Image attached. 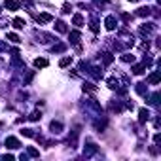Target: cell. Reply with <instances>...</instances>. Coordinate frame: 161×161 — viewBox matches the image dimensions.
I'll return each instance as SVG.
<instances>
[{"instance_id":"d590c367","label":"cell","mask_w":161,"mask_h":161,"mask_svg":"<svg viewBox=\"0 0 161 161\" xmlns=\"http://www.w3.org/2000/svg\"><path fill=\"white\" fill-rule=\"evenodd\" d=\"M129 2H138V0H129Z\"/></svg>"},{"instance_id":"6da1fadb","label":"cell","mask_w":161,"mask_h":161,"mask_svg":"<svg viewBox=\"0 0 161 161\" xmlns=\"http://www.w3.org/2000/svg\"><path fill=\"white\" fill-rule=\"evenodd\" d=\"M21 144H19V140L15 138V137H8L6 138V148L8 150H15V148H19Z\"/></svg>"},{"instance_id":"ba28073f","label":"cell","mask_w":161,"mask_h":161,"mask_svg":"<svg viewBox=\"0 0 161 161\" xmlns=\"http://www.w3.org/2000/svg\"><path fill=\"white\" fill-rule=\"evenodd\" d=\"M154 29H155V25H152V23H148V25H142V27H140V34H150Z\"/></svg>"},{"instance_id":"f546056e","label":"cell","mask_w":161,"mask_h":161,"mask_svg":"<svg viewBox=\"0 0 161 161\" xmlns=\"http://www.w3.org/2000/svg\"><path fill=\"white\" fill-rule=\"evenodd\" d=\"M95 127H97V129H104V127H106V121H104V119H102V121H97Z\"/></svg>"},{"instance_id":"8fae6325","label":"cell","mask_w":161,"mask_h":161,"mask_svg":"<svg viewBox=\"0 0 161 161\" xmlns=\"http://www.w3.org/2000/svg\"><path fill=\"white\" fill-rule=\"evenodd\" d=\"M97 152V146H95V144H89V146H87L85 150H84V154H85V157H91V155L93 154H95Z\"/></svg>"},{"instance_id":"4316f807","label":"cell","mask_w":161,"mask_h":161,"mask_svg":"<svg viewBox=\"0 0 161 161\" xmlns=\"http://www.w3.org/2000/svg\"><path fill=\"white\" fill-rule=\"evenodd\" d=\"M84 91H89V93H95V91H97V87H95V85H93V84H85V85H84Z\"/></svg>"},{"instance_id":"5bb4252c","label":"cell","mask_w":161,"mask_h":161,"mask_svg":"<svg viewBox=\"0 0 161 161\" xmlns=\"http://www.w3.org/2000/svg\"><path fill=\"white\" fill-rule=\"evenodd\" d=\"M70 42H72V44H78V42H80V32H78V30H72V32H70Z\"/></svg>"},{"instance_id":"3957f363","label":"cell","mask_w":161,"mask_h":161,"mask_svg":"<svg viewBox=\"0 0 161 161\" xmlns=\"http://www.w3.org/2000/svg\"><path fill=\"white\" fill-rule=\"evenodd\" d=\"M116 17H114V15H108V17H106V21H104V27L108 29V30H114V29H116Z\"/></svg>"},{"instance_id":"cb8c5ba5","label":"cell","mask_w":161,"mask_h":161,"mask_svg":"<svg viewBox=\"0 0 161 161\" xmlns=\"http://www.w3.org/2000/svg\"><path fill=\"white\" fill-rule=\"evenodd\" d=\"M118 85H119V82L116 80V78H110V80H108V87H112V89H116Z\"/></svg>"},{"instance_id":"4dcf8cb0","label":"cell","mask_w":161,"mask_h":161,"mask_svg":"<svg viewBox=\"0 0 161 161\" xmlns=\"http://www.w3.org/2000/svg\"><path fill=\"white\" fill-rule=\"evenodd\" d=\"M53 51H65V44H57V46H53Z\"/></svg>"},{"instance_id":"e575fe53","label":"cell","mask_w":161,"mask_h":161,"mask_svg":"<svg viewBox=\"0 0 161 161\" xmlns=\"http://www.w3.org/2000/svg\"><path fill=\"white\" fill-rule=\"evenodd\" d=\"M0 49H4V44L2 42H0Z\"/></svg>"},{"instance_id":"52a82bcc","label":"cell","mask_w":161,"mask_h":161,"mask_svg":"<svg viewBox=\"0 0 161 161\" xmlns=\"http://www.w3.org/2000/svg\"><path fill=\"white\" fill-rule=\"evenodd\" d=\"M49 21H53V15H49V13H40L38 15V23H49Z\"/></svg>"},{"instance_id":"1f68e13d","label":"cell","mask_w":161,"mask_h":161,"mask_svg":"<svg viewBox=\"0 0 161 161\" xmlns=\"http://www.w3.org/2000/svg\"><path fill=\"white\" fill-rule=\"evenodd\" d=\"M89 29L93 30V32H99V27H97V23H95V21H93V23L89 25Z\"/></svg>"},{"instance_id":"44dd1931","label":"cell","mask_w":161,"mask_h":161,"mask_svg":"<svg viewBox=\"0 0 161 161\" xmlns=\"http://www.w3.org/2000/svg\"><path fill=\"white\" fill-rule=\"evenodd\" d=\"M40 118H42V114H40L38 110H36V112H32V114H30V116H29V119H30V121H38Z\"/></svg>"},{"instance_id":"30bf717a","label":"cell","mask_w":161,"mask_h":161,"mask_svg":"<svg viewBox=\"0 0 161 161\" xmlns=\"http://www.w3.org/2000/svg\"><path fill=\"white\" fill-rule=\"evenodd\" d=\"M146 91H148L146 84H144V82H138V84H137V93H138V95H146Z\"/></svg>"},{"instance_id":"836d02e7","label":"cell","mask_w":161,"mask_h":161,"mask_svg":"<svg viewBox=\"0 0 161 161\" xmlns=\"http://www.w3.org/2000/svg\"><path fill=\"white\" fill-rule=\"evenodd\" d=\"M154 140H155V144H159V140H161V135L157 133V135H155V137H154Z\"/></svg>"},{"instance_id":"e0dca14e","label":"cell","mask_w":161,"mask_h":161,"mask_svg":"<svg viewBox=\"0 0 161 161\" xmlns=\"http://www.w3.org/2000/svg\"><path fill=\"white\" fill-rule=\"evenodd\" d=\"M13 27H15V29H23V27H25V21H23L21 17H15V19H13Z\"/></svg>"},{"instance_id":"7c38bea8","label":"cell","mask_w":161,"mask_h":161,"mask_svg":"<svg viewBox=\"0 0 161 161\" xmlns=\"http://www.w3.org/2000/svg\"><path fill=\"white\" fill-rule=\"evenodd\" d=\"M159 78H161V76H159V72L155 70V72H152V74L148 76V82H150V84H157V82H159Z\"/></svg>"},{"instance_id":"83f0119b","label":"cell","mask_w":161,"mask_h":161,"mask_svg":"<svg viewBox=\"0 0 161 161\" xmlns=\"http://www.w3.org/2000/svg\"><path fill=\"white\" fill-rule=\"evenodd\" d=\"M157 99H159V93H154V95L152 97H150V104H157Z\"/></svg>"},{"instance_id":"8992f818","label":"cell","mask_w":161,"mask_h":161,"mask_svg":"<svg viewBox=\"0 0 161 161\" xmlns=\"http://www.w3.org/2000/svg\"><path fill=\"white\" fill-rule=\"evenodd\" d=\"M49 129L53 133H61V131H63V123H61V121H51L49 123Z\"/></svg>"},{"instance_id":"484cf974","label":"cell","mask_w":161,"mask_h":161,"mask_svg":"<svg viewBox=\"0 0 161 161\" xmlns=\"http://www.w3.org/2000/svg\"><path fill=\"white\" fill-rule=\"evenodd\" d=\"M102 55H104V57H102V61H104V65H110L112 61H114V57H112L110 53H102Z\"/></svg>"},{"instance_id":"d6986e66","label":"cell","mask_w":161,"mask_h":161,"mask_svg":"<svg viewBox=\"0 0 161 161\" xmlns=\"http://www.w3.org/2000/svg\"><path fill=\"white\" fill-rule=\"evenodd\" d=\"M72 23H74V25H78V27H82V25H84V17H82V15L78 13V15H74V19H72Z\"/></svg>"},{"instance_id":"7402d4cb","label":"cell","mask_w":161,"mask_h":161,"mask_svg":"<svg viewBox=\"0 0 161 161\" xmlns=\"http://www.w3.org/2000/svg\"><path fill=\"white\" fill-rule=\"evenodd\" d=\"M121 61H123V63H135V57L125 53V55H121Z\"/></svg>"},{"instance_id":"277c9868","label":"cell","mask_w":161,"mask_h":161,"mask_svg":"<svg viewBox=\"0 0 161 161\" xmlns=\"http://www.w3.org/2000/svg\"><path fill=\"white\" fill-rule=\"evenodd\" d=\"M87 72H89V74L95 78V80H101V78H102V70L99 68V66H91V68L87 70Z\"/></svg>"},{"instance_id":"d4e9b609","label":"cell","mask_w":161,"mask_h":161,"mask_svg":"<svg viewBox=\"0 0 161 161\" xmlns=\"http://www.w3.org/2000/svg\"><path fill=\"white\" fill-rule=\"evenodd\" d=\"M21 135H25V137H29V138H32V137H36V135H34V131H32V129H23V131H21Z\"/></svg>"},{"instance_id":"9a60e30c","label":"cell","mask_w":161,"mask_h":161,"mask_svg":"<svg viewBox=\"0 0 161 161\" xmlns=\"http://www.w3.org/2000/svg\"><path fill=\"white\" fill-rule=\"evenodd\" d=\"M70 63H72V57H63V59L59 61V66H61V68H65V66H68Z\"/></svg>"},{"instance_id":"ffe728a7","label":"cell","mask_w":161,"mask_h":161,"mask_svg":"<svg viewBox=\"0 0 161 161\" xmlns=\"http://www.w3.org/2000/svg\"><path fill=\"white\" fill-rule=\"evenodd\" d=\"M144 68H146V65H135L133 66V72H135V74H142Z\"/></svg>"},{"instance_id":"603a6c76","label":"cell","mask_w":161,"mask_h":161,"mask_svg":"<svg viewBox=\"0 0 161 161\" xmlns=\"http://www.w3.org/2000/svg\"><path fill=\"white\" fill-rule=\"evenodd\" d=\"M8 40H10V42H15V44L21 42V40H19V36H17V34H13V32H8Z\"/></svg>"},{"instance_id":"4fadbf2b","label":"cell","mask_w":161,"mask_h":161,"mask_svg":"<svg viewBox=\"0 0 161 161\" xmlns=\"http://www.w3.org/2000/svg\"><path fill=\"white\" fill-rule=\"evenodd\" d=\"M55 29H57V32H66V23L65 21H57Z\"/></svg>"},{"instance_id":"2e32d148","label":"cell","mask_w":161,"mask_h":161,"mask_svg":"<svg viewBox=\"0 0 161 161\" xmlns=\"http://www.w3.org/2000/svg\"><path fill=\"white\" fill-rule=\"evenodd\" d=\"M150 13H152V8H140L137 12V15H140V17H146V15H150Z\"/></svg>"},{"instance_id":"ac0fdd59","label":"cell","mask_w":161,"mask_h":161,"mask_svg":"<svg viewBox=\"0 0 161 161\" xmlns=\"http://www.w3.org/2000/svg\"><path fill=\"white\" fill-rule=\"evenodd\" d=\"M27 154L30 155V157H38V155H40V152H38L36 148H32V146H29V148H27Z\"/></svg>"},{"instance_id":"7a4b0ae2","label":"cell","mask_w":161,"mask_h":161,"mask_svg":"<svg viewBox=\"0 0 161 161\" xmlns=\"http://www.w3.org/2000/svg\"><path fill=\"white\" fill-rule=\"evenodd\" d=\"M148 119H150V112L146 110V108H140V110H138V121L140 123H146Z\"/></svg>"},{"instance_id":"5b68a950","label":"cell","mask_w":161,"mask_h":161,"mask_svg":"<svg viewBox=\"0 0 161 161\" xmlns=\"http://www.w3.org/2000/svg\"><path fill=\"white\" fill-rule=\"evenodd\" d=\"M4 6H6L10 12H15V10H19V2H17V0H6Z\"/></svg>"},{"instance_id":"f1b7e54d","label":"cell","mask_w":161,"mask_h":161,"mask_svg":"<svg viewBox=\"0 0 161 161\" xmlns=\"http://www.w3.org/2000/svg\"><path fill=\"white\" fill-rule=\"evenodd\" d=\"M32 78H34V72H32V70H30V72H29V74H27V76H25V84H29V82H30V80H32Z\"/></svg>"},{"instance_id":"d6a6232c","label":"cell","mask_w":161,"mask_h":161,"mask_svg":"<svg viewBox=\"0 0 161 161\" xmlns=\"http://www.w3.org/2000/svg\"><path fill=\"white\" fill-rule=\"evenodd\" d=\"M70 10H72L70 4H65V6H63V12H65V13H70Z\"/></svg>"},{"instance_id":"9c48e42d","label":"cell","mask_w":161,"mask_h":161,"mask_svg":"<svg viewBox=\"0 0 161 161\" xmlns=\"http://www.w3.org/2000/svg\"><path fill=\"white\" fill-rule=\"evenodd\" d=\"M48 65H49L48 59H40V57H38V59H34V66H36V68H46Z\"/></svg>"}]
</instances>
